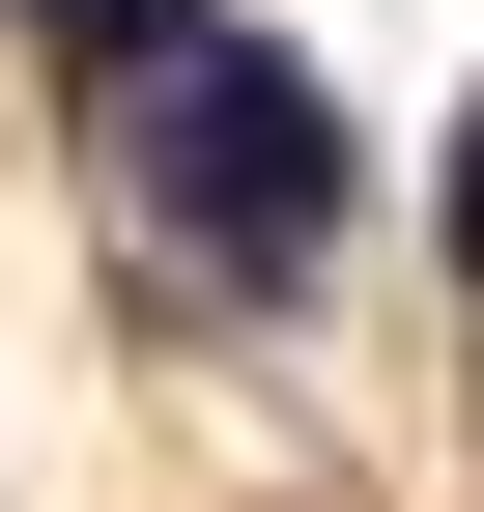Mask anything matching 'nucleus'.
Masks as SVG:
<instances>
[{
	"instance_id": "7ed1b4c3",
	"label": "nucleus",
	"mask_w": 484,
	"mask_h": 512,
	"mask_svg": "<svg viewBox=\"0 0 484 512\" xmlns=\"http://www.w3.org/2000/svg\"><path fill=\"white\" fill-rule=\"evenodd\" d=\"M456 256H484V114H456Z\"/></svg>"
},
{
	"instance_id": "f257e3e1",
	"label": "nucleus",
	"mask_w": 484,
	"mask_h": 512,
	"mask_svg": "<svg viewBox=\"0 0 484 512\" xmlns=\"http://www.w3.org/2000/svg\"><path fill=\"white\" fill-rule=\"evenodd\" d=\"M114 171H143V228L200 256V285H285V256L342 228V114L285 86L257 29H171V57H114Z\"/></svg>"
},
{
	"instance_id": "f03ea898",
	"label": "nucleus",
	"mask_w": 484,
	"mask_h": 512,
	"mask_svg": "<svg viewBox=\"0 0 484 512\" xmlns=\"http://www.w3.org/2000/svg\"><path fill=\"white\" fill-rule=\"evenodd\" d=\"M171 29H200V0H86V57H171Z\"/></svg>"
}]
</instances>
